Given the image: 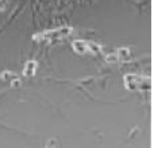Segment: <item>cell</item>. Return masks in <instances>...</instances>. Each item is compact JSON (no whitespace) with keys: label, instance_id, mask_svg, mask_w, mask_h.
I'll return each instance as SVG.
<instances>
[{"label":"cell","instance_id":"obj_1","mask_svg":"<svg viewBox=\"0 0 154 148\" xmlns=\"http://www.w3.org/2000/svg\"><path fill=\"white\" fill-rule=\"evenodd\" d=\"M123 84L127 90L131 92H149L153 87V79L150 77H142V75H137V74H127L123 78Z\"/></svg>","mask_w":154,"mask_h":148},{"label":"cell","instance_id":"obj_2","mask_svg":"<svg viewBox=\"0 0 154 148\" xmlns=\"http://www.w3.org/2000/svg\"><path fill=\"white\" fill-rule=\"evenodd\" d=\"M73 28L70 26H62V27H58L56 30H48L45 32H41V34H37L32 37L34 40H60V39H64V38L69 37L72 34Z\"/></svg>","mask_w":154,"mask_h":148},{"label":"cell","instance_id":"obj_3","mask_svg":"<svg viewBox=\"0 0 154 148\" xmlns=\"http://www.w3.org/2000/svg\"><path fill=\"white\" fill-rule=\"evenodd\" d=\"M72 49L80 55H84V54H91L89 51V43L85 42V40H75L72 43Z\"/></svg>","mask_w":154,"mask_h":148},{"label":"cell","instance_id":"obj_4","mask_svg":"<svg viewBox=\"0 0 154 148\" xmlns=\"http://www.w3.org/2000/svg\"><path fill=\"white\" fill-rule=\"evenodd\" d=\"M37 66H38V64L35 61H27L23 69V77H32L35 74Z\"/></svg>","mask_w":154,"mask_h":148},{"label":"cell","instance_id":"obj_5","mask_svg":"<svg viewBox=\"0 0 154 148\" xmlns=\"http://www.w3.org/2000/svg\"><path fill=\"white\" fill-rule=\"evenodd\" d=\"M118 57H119V61H128L130 59V50L127 47H120L116 51Z\"/></svg>","mask_w":154,"mask_h":148},{"label":"cell","instance_id":"obj_6","mask_svg":"<svg viewBox=\"0 0 154 148\" xmlns=\"http://www.w3.org/2000/svg\"><path fill=\"white\" fill-rule=\"evenodd\" d=\"M88 43H89V51H91V54L96 55V54L101 53V47L99 45H96V43H92V42H88Z\"/></svg>","mask_w":154,"mask_h":148},{"label":"cell","instance_id":"obj_7","mask_svg":"<svg viewBox=\"0 0 154 148\" xmlns=\"http://www.w3.org/2000/svg\"><path fill=\"white\" fill-rule=\"evenodd\" d=\"M106 62H108V64H116V62H119V57H118V54H107L106 55Z\"/></svg>","mask_w":154,"mask_h":148},{"label":"cell","instance_id":"obj_8","mask_svg":"<svg viewBox=\"0 0 154 148\" xmlns=\"http://www.w3.org/2000/svg\"><path fill=\"white\" fill-rule=\"evenodd\" d=\"M15 77V74L11 72H3L2 73V79H12Z\"/></svg>","mask_w":154,"mask_h":148}]
</instances>
